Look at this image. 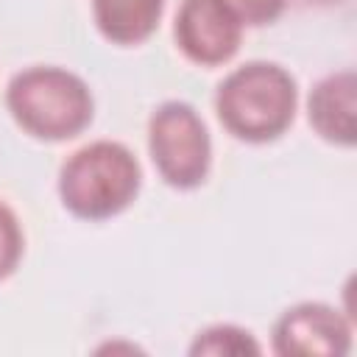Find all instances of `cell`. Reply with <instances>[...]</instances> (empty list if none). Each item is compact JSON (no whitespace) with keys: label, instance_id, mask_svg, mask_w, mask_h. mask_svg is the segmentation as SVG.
Masks as SVG:
<instances>
[{"label":"cell","instance_id":"6da1fadb","mask_svg":"<svg viewBox=\"0 0 357 357\" xmlns=\"http://www.w3.org/2000/svg\"><path fill=\"white\" fill-rule=\"evenodd\" d=\"M296 78L276 61H245L215 92L220 126L234 139L254 145L279 139L296 117Z\"/></svg>","mask_w":357,"mask_h":357},{"label":"cell","instance_id":"7a4b0ae2","mask_svg":"<svg viewBox=\"0 0 357 357\" xmlns=\"http://www.w3.org/2000/svg\"><path fill=\"white\" fill-rule=\"evenodd\" d=\"M142 187L137 156L112 139H95L59 170V198L67 212L81 220H109L126 212Z\"/></svg>","mask_w":357,"mask_h":357},{"label":"cell","instance_id":"3957f363","mask_svg":"<svg viewBox=\"0 0 357 357\" xmlns=\"http://www.w3.org/2000/svg\"><path fill=\"white\" fill-rule=\"evenodd\" d=\"M6 106L14 123L45 142L78 137L95 114V100L84 78L64 67H28L8 81Z\"/></svg>","mask_w":357,"mask_h":357},{"label":"cell","instance_id":"277c9868","mask_svg":"<svg viewBox=\"0 0 357 357\" xmlns=\"http://www.w3.org/2000/svg\"><path fill=\"white\" fill-rule=\"evenodd\" d=\"M148 151L156 173L176 190H195L212 165V139L201 114L184 100H165L148 120Z\"/></svg>","mask_w":357,"mask_h":357},{"label":"cell","instance_id":"5b68a950","mask_svg":"<svg viewBox=\"0 0 357 357\" xmlns=\"http://www.w3.org/2000/svg\"><path fill=\"white\" fill-rule=\"evenodd\" d=\"M178 50L201 67L226 64L243 39V25L220 0H181L173 22Z\"/></svg>","mask_w":357,"mask_h":357},{"label":"cell","instance_id":"8992f818","mask_svg":"<svg viewBox=\"0 0 357 357\" xmlns=\"http://www.w3.org/2000/svg\"><path fill=\"white\" fill-rule=\"evenodd\" d=\"M276 354H349L351 324L349 318L321 301H301L287 307L273 324Z\"/></svg>","mask_w":357,"mask_h":357},{"label":"cell","instance_id":"52a82bcc","mask_svg":"<svg viewBox=\"0 0 357 357\" xmlns=\"http://www.w3.org/2000/svg\"><path fill=\"white\" fill-rule=\"evenodd\" d=\"M307 120L312 131L340 148H351L357 139V78L351 70L321 78L307 100Z\"/></svg>","mask_w":357,"mask_h":357},{"label":"cell","instance_id":"ba28073f","mask_svg":"<svg viewBox=\"0 0 357 357\" xmlns=\"http://www.w3.org/2000/svg\"><path fill=\"white\" fill-rule=\"evenodd\" d=\"M165 0H92V17L100 36L112 45L145 42L162 20Z\"/></svg>","mask_w":357,"mask_h":357},{"label":"cell","instance_id":"9c48e42d","mask_svg":"<svg viewBox=\"0 0 357 357\" xmlns=\"http://www.w3.org/2000/svg\"><path fill=\"white\" fill-rule=\"evenodd\" d=\"M190 354H212V357H240V354H259V343L254 335L234 324H215L195 335Z\"/></svg>","mask_w":357,"mask_h":357},{"label":"cell","instance_id":"30bf717a","mask_svg":"<svg viewBox=\"0 0 357 357\" xmlns=\"http://www.w3.org/2000/svg\"><path fill=\"white\" fill-rule=\"evenodd\" d=\"M22 248H25V237L20 220L11 212V206L0 201V282L14 273V268L22 259Z\"/></svg>","mask_w":357,"mask_h":357},{"label":"cell","instance_id":"8fae6325","mask_svg":"<svg viewBox=\"0 0 357 357\" xmlns=\"http://www.w3.org/2000/svg\"><path fill=\"white\" fill-rule=\"evenodd\" d=\"M243 28H262L279 20L287 0H220Z\"/></svg>","mask_w":357,"mask_h":357},{"label":"cell","instance_id":"7c38bea8","mask_svg":"<svg viewBox=\"0 0 357 357\" xmlns=\"http://www.w3.org/2000/svg\"><path fill=\"white\" fill-rule=\"evenodd\" d=\"M310 3H318V6H332V3H340V0H310Z\"/></svg>","mask_w":357,"mask_h":357}]
</instances>
